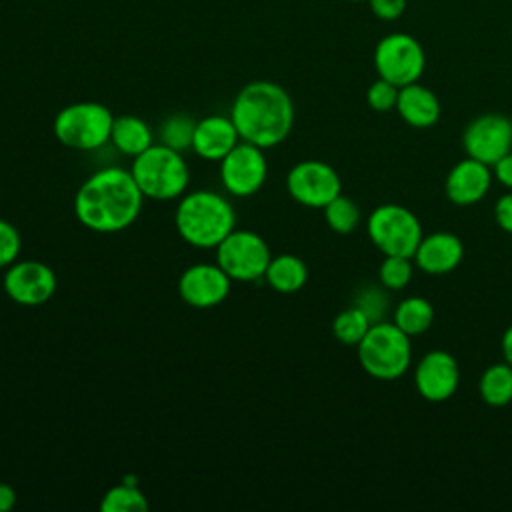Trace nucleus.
<instances>
[{
	"label": "nucleus",
	"mask_w": 512,
	"mask_h": 512,
	"mask_svg": "<svg viewBox=\"0 0 512 512\" xmlns=\"http://www.w3.org/2000/svg\"><path fill=\"white\" fill-rule=\"evenodd\" d=\"M370 326H372L370 318L354 304L338 312L332 320V332L336 340L346 346H358V342L364 338Z\"/></svg>",
	"instance_id": "393cba45"
},
{
	"label": "nucleus",
	"mask_w": 512,
	"mask_h": 512,
	"mask_svg": "<svg viewBox=\"0 0 512 512\" xmlns=\"http://www.w3.org/2000/svg\"><path fill=\"white\" fill-rule=\"evenodd\" d=\"M216 264L234 282L264 278L272 252L266 240L252 230H232L216 248Z\"/></svg>",
	"instance_id": "1a4fd4ad"
},
{
	"label": "nucleus",
	"mask_w": 512,
	"mask_h": 512,
	"mask_svg": "<svg viewBox=\"0 0 512 512\" xmlns=\"http://www.w3.org/2000/svg\"><path fill=\"white\" fill-rule=\"evenodd\" d=\"M322 210H324V220L328 228L336 234H350L360 224L358 204L344 194H338Z\"/></svg>",
	"instance_id": "a878e982"
},
{
	"label": "nucleus",
	"mask_w": 512,
	"mask_h": 512,
	"mask_svg": "<svg viewBox=\"0 0 512 512\" xmlns=\"http://www.w3.org/2000/svg\"><path fill=\"white\" fill-rule=\"evenodd\" d=\"M342 2H366V0H342Z\"/></svg>",
	"instance_id": "e433bc0d"
},
{
	"label": "nucleus",
	"mask_w": 512,
	"mask_h": 512,
	"mask_svg": "<svg viewBox=\"0 0 512 512\" xmlns=\"http://www.w3.org/2000/svg\"><path fill=\"white\" fill-rule=\"evenodd\" d=\"M264 280L274 292L294 294L308 280V266L296 254H278L270 258V264L264 272Z\"/></svg>",
	"instance_id": "412c9836"
},
{
	"label": "nucleus",
	"mask_w": 512,
	"mask_h": 512,
	"mask_svg": "<svg viewBox=\"0 0 512 512\" xmlns=\"http://www.w3.org/2000/svg\"><path fill=\"white\" fill-rule=\"evenodd\" d=\"M144 194L130 170L106 166L88 176L74 194L78 222L98 234L130 228L140 216Z\"/></svg>",
	"instance_id": "f257e3e1"
},
{
	"label": "nucleus",
	"mask_w": 512,
	"mask_h": 512,
	"mask_svg": "<svg viewBox=\"0 0 512 512\" xmlns=\"http://www.w3.org/2000/svg\"><path fill=\"white\" fill-rule=\"evenodd\" d=\"M372 62L378 78L402 88L422 78L426 68V52L420 40H416L412 34L388 32L376 42Z\"/></svg>",
	"instance_id": "6e6552de"
},
{
	"label": "nucleus",
	"mask_w": 512,
	"mask_h": 512,
	"mask_svg": "<svg viewBox=\"0 0 512 512\" xmlns=\"http://www.w3.org/2000/svg\"><path fill=\"white\" fill-rule=\"evenodd\" d=\"M130 172L144 198L152 200L180 198L190 182V170L182 152L162 142L138 154L132 160Z\"/></svg>",
	"instance_id": "20e7f679"
},
{
	"label": "nucleus",
	"mask_w": 512,
	"mask_h": 512,
	"mask_svg": "<svg viewBox=\"0 0 512 512\" xmlns=\"http://www.w3.org/2000/svg\"><path fill=\"white\" fill-rule=\"evenodd\" d=\"M4 292L20 306H40L48 302L58 286L56 272L40 260H16L2 278Z\"/></svg>",
	"instance_id": "ddd939ff"
},
{
	"label": "nucleus",
	"mask_w": 512,
	"mask_h": 512,
	"mask_svg": "<svg viewBox=\"0 0 512 512\" xmlns=\"http://www.w3.org/2000/svg\"><path fill=\"white\" fill-rule=\"evenodd\" d=\"M232 282L216 262H198L180 274L178 294L192 308H214L228 298Z\"/></svg>",
	"instance_id": "4468645a"
},
{
	"label": "nucleus",
	"mask_w": 512,
	"mask_h": 512,
	"mask_svg": "<svg viewBox=\"0 0 512 512\" xmlns=\"http://www.w3.org/2000/svg\"><path fill=\"white\" fill-rule=\"evenodd\" d=\"M396 112L412 128H432L440 118L442 106L428 86L412 82L400 88Z\"/></svg>",
	"instance_id": "6ab92c4d"
},
{
	"label": "nucleus",
	"mask_w": 512,
	"mask_h": 512,
	"mask_svg": "<svg viewBox=\"0 0 512 512\" xmlns=\"http://www.w3.org/2000/svg\"><path fill=\"white\" fill-rule=\"evenodd\" d=\"M412 338L394 322H374L358 342V362L376 380H396L412 364Z\"/></svg>",
	"instance_id": "39448f33"
},
{
	"label": "nucleus",
	"mask_w": 512,
	"mask_h": 512,
	"mask_svg": "<svg viewBox=\"0 0 512 512\" xmlns=\"http://www.w3.org/2000/svg\"><path fill=\"white\" fill-rule=\"evenodd\" d=\"M268 176L264 148L240 140L220 160V182L230 196L248 198L256 194Z\"/></svg>",
	"instance_id": "9d476101"
},
{
	"label": "nucleus",
	"mask_w": 512,
	"mask_h": 512,
	"mask_svg": "<svg viewBox=\"0 0 512 512\" xmlns=\"http://www.w3.org/2000/svg\"><path fill=\"white\" fill-rule=\"evenodd\" d=\"M354 306H358L370 318L372 324L384 320V314L388 308V296L382 290V284L362 288L354 298Z\"/></svg>",
	"instance_id": "c85d7f7f"
},
{
	"label": "nucleus",
	"mask_w": 512,
	"mask_h": 512,
	"mask_svg": "<svg viewBox=\"0 0 512 512\" xmlns=\"http://www.w3.org/2000/svg\"><path fill=\"white\" fill-rule=\"evenodd\" d=\"M366 230L384 256L412 258L424 236L418 216L402 204L376 206L368 216Z\"/></svg>",
	"instance_id": "0eeeda50"
},
{
	"label": "nucleus",
	"mask_w": 512,
	"mask_h": 512,
	"mask_svg": "<svg viewBox=\"0 0 512 512\" xmlns=\"http://www.w3.org/2000/svg\"><path fill=\"white\" fill-rule=\"evenodd\" d=\"M194 128H196V120H192L188 114L176 112L170 114L158 130V138L162 144L184 152V150H192V138H194Z\"/></svg>",
	"instance_id": "bb28decb"
},
{
	"label": "nucleus",
	"mask_w": 512,
	"mask_h": 512,
	"mask_svg": "<svg viewBox=\"0 0 512 512\" xmlns=\"http://www.w3.org/2000/svg\"><path fill=\"white\" fill-rule=\"evenodd\" d=\"M148 500L134 482H120L108 488L100 500L102 512H146Z\"/></svg>",
	"instance_id": "b1692460"
},
{
	"label": "nucleus",
	"mask_w": 512,
	"mask_h": 512,
	"mask_svg": "<svg viewBox=\"0 0 512 512\" xmlns=\"http://www.w3.org/2000/svg\"><path fill=\"white\" fill-rule=\"evenodd\" d=\"M292 96L272 80H254L236 94L230 118L240 134V140L260 148L282 144L294 126Z\"/></svg>",
	"instance_id": "f03ea898"
},
{
	"label": "nucleus",
	"mask_w": 512,
	"mask_h": 512,
	"mask_svg": "<svg viewBox=\"0 0 512 512\" xmlns=\"http://www.w3.org/2000/svg\"><path fill=\"white\" fill-rule=\"evenodd\" d=\"M494 178L508 190H512V150L508 154H504L494 166Z\"/></svg>",
	"instance_id": "72a5a7b5"
},
{
	"label": "nucleus",
	"mask_w": 512,
	"mask_h": 512,
	"mask_svg": "<svg viewBox=\"0 0 512 512\" xmlns=\"http://www.w3.org/2000/svg\"><path fill=\"white\" fill-rule=\"evenodd\" d=\"M238 142H240V134L230 114L228 116L210 114L196 122L192 152L202 160L220 162Z\"/></svg>",
	"instance_id": "a211bd4d"
},
{
	"label": "nucleus",
	"mask_w": 512,
	"mask_h": 512,
	"mask_svg": "<svg viewBox=\"0 0 512 512\" xmlns=\"http://www.w3.org/2000/svg\"><path fill=\"white\" fill-rule=\"evenodd\" d=\"M370 12L382 22H396L404 16L408 0H366Z\"/></svg>",
	"instance_id": "2f4dec72"
},
{
	"label": "nucleus",
	"mask_w": 512,
	"mask_h": 512,
	"mask_svg": "<svg viewBox=\"0 0 512 512\" xmlns=\"http://www.w3.org/2000/svg\"><path fill=\"white\" fill-rule=\"evenodd\" d=\"M500 346H502V356H504V360L512 366V324H510V326L506 328V332L502 334Z\"/></svg>",
	"instance_id": "c9c22d12"
},
{
	"label": "nucleus",
	"mask_w": 512,
	"mask_h": 512,
	"mask_svg": "<svg viewBox=\"0 0 512 512\" xmlns=\"http://www.w3.org/2000/svg\"><path fill=\"white\" fill-rule=\"evenodd\" d=\"M398 92L400 88L384 78H376L368 90H366V104L374 110V112H390L396 110V102H398Z\"/></svg>",
	"instance_id": "c756f323"
},
{
	"label": "nucleus",
	"mask_w": 512,
	"mask_h": 512,
	"mask_svg": "<svg viewBox=\"0 0 512 512\" xmlns=\"http://www.w3.org/2000/svg\"><path fill=\"white\" fill-rule=\"evenodd\" d=\"M460 384L456 358L446 350L426 352L414 368V388L428 402H446Z\"/></svg>",
	"instance_id": "2eb2a0df"
},
{
	"label": "nucleus",
	"mask_w": 512,
	"mask_h": 512,
	"mask_svg": "<svg viewBox=\"0 0 512 512\" xmlns=\"http://www.w3.org/2000/svg\"><path fill=\"white\" fill-rule=\"evenodd\" d=\"M110 142L118 152L124 156L136 158L144 150H148L154 144V132L138 116L124 114V116H114L112 130H110Z\"/></svg>",
	"instance_id": "aec40b11"
},
{
	"label": "nucleus",
	"mask_w": 512,
	"mask_h": 512,
	"mask_svg": "<svg viewBox=\"0 0 512 512\" xmlns=\"http://www.w3.org/2000/svg\"><path fill=\"white\" fill-rule=\"evenodd\" d=\"M462 148L468 158L490 168L512 150V120L498 112H486L470 120L462 134Z\"/></svg>",
	"instance_id": "f8f14e48"
},
{
	"label": "nucleus",
	"mask_w": 512,
	"mask_h": 512,
	"mask_svg": "<svg viewBox=\"0 0 512 512\" xmlns=\"http://www.w3.org/2000/svg\"><path fill=\"white\" fill-rule=\"evenodd\" d=\"M464 258V244L452 232H432L422 236L412 260L430 276H442L458 268Z\"/></svg>",
	"instance_id": "f3484780"
},
{
	"label": "nucleus",
	"mask_w": 512,
	"mask_h": 512,
	"mask_svg": "<svg viewBox=\"0 0 512 512\" xmlns=\"http://www.w3.org/2000/svg\"><path fill=\"white\" fill-rule=\"evenodd\" d=\"M392 322L410 338L424 334L434 322V308L424 296H408L394 308Z\"/></svg>",
	"instance_id": "5701e85b"
},
{
	"label": "nucleus",
	"mask_w": 512,
	"mask_h": 512,
	"mask_svg": "<svg viewBox=\"0 0 512 512\" xmlns=\"http://www.w3.org/2000/svg\"><path fill=\"white\" fill-rule=\"evenodd\" d=\"M114 116L108 106L92 100L72 102L64 106L52 124L56 140L72 150H98L110 142Z\"/></svg>",
	"instance_id": "423d86ee"
},
{
	"label": "nucleus",
	"mask_w": 512,
	"mask_h": 512,
	"mask_svg": "<svg viewBox=\"0 0 512 512\" xmlns=\"http://www.w3.org/2000/svg\"><path fill=\"white\" fill-rule=\"evenodd\" d=\"M174 226L186 244L208 250L236 228V212L226 196L214 190H192L180 196Z\"/></svg>",
	"instance_id": "7ed1b4c3"
},
{
	"label": "nucleus",
	"mask_w": 512,
	"mask_h": 512,
	"mask_svg": "<svg viewBox=\"0 0 512 512\" xmlns=\"http://www.w3.org/2000/svg\"><path fill=\"white\" fill-rule=\"evenodd\" d=\"M414 274V260L408 256H384L378 268V280L386 290H402L410 284Z\"/></svg>",
	"instance_id": "cd10ccee"
},
{
	"label": "nucleus",
	"mask_w": 512,
	"mask_h": 512,
	"mask_svg": "<svg viewBox=\"0 0 512 512\" xmlns=\"http://www.w3.org/2000/svg\"><path fill=\"white\" fill-rule=\"evenodd\" d=\"M480 398L492 408H504L512 402V366L504 362L484 368L478 380Z\"/></svg>",
	"instance_id": "4be33fe9"
},
{
	"label": "nucleus",
	"mask_w": 512,
	"mask_h": 512,
	"mask_svg": "<svg viewBox=\"0 0 512 512\" xmlns=\"http://www.w3.org/2000/svg\"><path fill=\"white\" fill-rule=\"evenodd\" d=\"M16 504V492L10 484L0 482V512H8L12 510Z\"/></svg>",
	"instance_id": "f704fd0d"
},
{
	"label": "nucleus",
	"mask_w": 512,
	"mask_h": 512,
	"mask_svg": "<svg viewBox=\"0 0 512 512\" xmlns=\"http://www.w3.org/2000/svg\"><path fill=\"white\" fill-rule=\"evenodd\" d=\"M286 190L292 200L306 208H324L342 194V180L328 162L302 160L290 168Z\"/></svg>",
	"instance_id": "9b49d317"
},
{
	"label": "nucleus",
	"mask_w": 512,
	"mask_h": 512,
	"mask_svg": "<svg viewBox=\"0 0 512 512\" xmlns=\"http://www.w3.org/2000/svg\"><path fill=\"white\" fill-rule=\"evenodd\" d=\"M20 250L22 238L18 228L12 222L0 218V270H6L12 262H16Z\"/></svg>",
	"instance_id": "7c9ffc66"
},
{
	"label": "nucleus",
	"mask_w": 512,
	"mask_h": 512,
	"mask_svg": "<svg viewBox=\"0 0 512 512\" xmlns=\"http://www.w3.org/2000/svg\"><path fill=\"white\" fill-rule=\"evenodd\" d=\"M494 218H496V224L504 232L512 234V190L502 194L496 200V204H494Z\"/></svg>",
	"instance_id": "473e14b6"
},
{
	"label": "nucleus",
	"mask_w": 512,
	"mask_h": 512,
	"mask_svg": "<svg viewBox=\"0 0 512 512\" xmlns=\"http://www.w3.org/2000/svg\"><path fill=\"white\" fill-rule=\"evenodd\" d=\"M492 186V170L488 164L474 158L456 162L444 182L446 198L456 206H472L480 202Z\"/></svg>",
	"instance_id": "dca6fc26"
}]
</instances>
